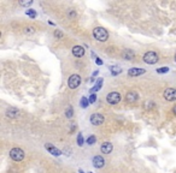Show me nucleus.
<instances>
[{"instance_id":"1","label":"nucleus","mask_w":176,"mask_h":173,"mask_svg":"<svg viewBox=\"0 0 176 173\" xmlns=\"http://www.w3.org/2000/svg\"><path fill=\"white\" fill-rule=\"evenodd\" d=\"M93 36L95 40H98V41L105 42L106 40L109 39V33H107V30L104 29L103 27H96L93 30Z\"/></svg>"},{"instance_id":"2","label":"nucleus","mask_w":176,"mask_h":173,"mask_svg":"<svg viewBox=\"0 0 176 173\" xmlns=\"http://www.w3.org/2000/svg\"><path fill=\"white\" fill-rule=\"evenodd\" d=\"M10 156L15 161H22L24 159V151L21 148H13L10 150Z\"/></svg>"},{"instance_id":"3","label":"nucleus","mask_w":176,"mask_h":173,"mask_svg":"<svg viewBox=\"0 0 176 173\" xmlns=\"http://www.w3.org/2000/svg\"><path fill=\"white\" fill-rule=\"evenodd\" d=\"M144 62L145 63H147V64H150V65H153V64H156L158 62V54L156 53V52H147V53H145V55H144Z\"/></svg>"},{"instance_id":"4","label":"nucleus","mask_w":176,"mask_h":173,"mask_svg":"<svg viewBox=\"0 0 176 173\" xmlns=\"http://www.w3.org/2000/svg\"><path fill=\"white\" fill-rule=\"evenodd\" d=\"M81 84V76L80 75H71L69 81H68V85L70 89H76Z\"/></svg>"},{"instance_id":"5","label":"nucleus","mask_w":176,"mask_h":173,"mask_svg":"<svg viewBox=\"0 0 176 173\" xmlns=\"http://www.w3.org/2000/svg\"><path fill=\"white\" fill-rule=\"evenodd\" d=\"M106 100L110 105H117L121 101V94L116 93V91H112V93H110L106 96Z\"/></svg>"},{"instance_id":"6","label":"nucleus","mask_w":176,"mask_h":173,"mask_svg":"<svg viewBox=\"0 0 176 173\" xmlns=\"http://www.w3.org/2000/svg\"><path fill=\"white\" fill-rule=\"evenodd\" d=\"M104 120H105L104 116L100 114V113H94V114L91 116V123H92V125H95V126L101 125L104 123Z\"/></svg>"},{"instance_id":"7","label":"nucleus","mask_w":176,"mask_h":173,"mask_svg":"<svg viewBox=\"0 0 176 173\" xmlns=\"http://www.w3.org/2000/svg\"><path fill=\"white\" fill-rule=\"evenodd\" d=\"M164 99L167 101H174L176 100V89L174 88H168L164 91Z\"/></svg>"},{"instance_id":"8","label":"nucleus","mask_w":176,"mask_h":173,"mask_svg":"<svg viewBox=\"0 0 176 173\" xmlns=\"http://www.w3.org/2000/svg\"><path fill=\"white\" fill-rule=\"evenodd\" d=\"M45 148L48 150V153L50 154H52L53 156H59V155H62V151L58 149V148H56L53 144H51V143H46L45 144Z\"/></svg>"},{"instance_id":"9","label":"nucleus","mask_w":176,"mask_h":173,"mask_svg":"<svg viewBox=\"0 0 176 173\" xmlns=\"http://www.w3.org/2000/svg\"><path fill=\"white\" fill-rule=\"evenodd\" d=\"M19 114H21L19 109H17L15 107H10L6 109V117L7 118H17V117H19Z\"/></svg>"},{"instance_id":"10","label":"nucleus","mask_w":176,"mask_h":173,"mask_svg":"<svg viewBox=\"0 0 176 173\" xmlns=\"http://www.w3.org/2000/svg\"><path fill=\"white\" fill-rule=\"evenodd\" d=\"M93 165H94V167H96V168H101V167H104V165H105V160H104V158L100 156V155L94 156V158H93Z\"/></svg>"},{"instance_id":"11","label":"nucleus","mask_w":176,"mask_h":173,"mask_svg":"<svg viewBox=\"0 0 176 173\" xmlns=\"http://www.w3.org/2000/svg\"><path fill=\"white\" fill-rule=\"evenodd\" d=\"M112 149H113V146L110 143V142H104L100 147V150H101L103 154H110L112 151Z\"/></svg>"},{"instance_id":"12","label":"nucleus","mask_w":176,"mask_h":173,"mask_svg":"<svg viewBox=\"0 0 176 173\" xmlns=\"http://www.w3.org/2000/svg\"><path fill=\"white\" fill-rule=\"evenodd\" d=\"M145 72H146V71H145L144 69L133 67V69H130V70L128 71V75H129L130 77H138V76H140V75H144Z\"/></svg>"},{"instance_id":"13","label":"nucleus","mask_w":176,"mask_h":173,"mask_svg":"<svg viewBox=\"0 0 176 173\" xmlns=\"http://www.w3.org/2000/svg\"><path fill=\"white\" fill-rule=\"evenodd\" d=\"M73 54H74L75 57H77V58L83 57V55H84V48H83L82 46H75V47L73 48Z\"/></svg>"},{"instance_id":"14","label":"nucleus","mask_w":176,"mask_h":173,"mask_svg":"<svg viewBox=\"0 0 176 173\" xmlns=\"http://www.w3.org/2000/svg\"><path fill=\"white\" fill-rule=\"evenodd\" d=\"M138 94L135 93V91H129L128 94L125 95V101L127 102H129V104H133V102H135L136 100H138Z\"/></svg>"},{"instance_id":"15","label":"nucleus","mask_w":176,"mask_h":173,"mask_svg":"<svg viewBox=\"0 0 176 173\" xmlns=\"http://www.w3.org/2000/svg\"><path fill=\"white\" fill-rule=\"evenodd\" d=\"M122 58L125 59V60H132L134 58V52L130 49H125L122 52Z\"/></svg>"},{"instance_id":"16","label":"nucleus","mask_w":176,"mask_h":173,"mask_svg":"<svg viewBox=\"0 0 176 173\" xmlns=\"http://www.w3.org/2000/svg\"><path fill=\"white\" fill-rule=\"evenodd\" d=\"M103 82H104L103 78H99V79H98V81H96V83L94 84V87L91 89V93H92V94H95V91L100 90L101 87H103Z\"/></svg>"},{"instance_id":"17","label":"nucleus","mask_w":176,"mask_h":173,"mask_svg":"<svg viewBox=\"0 0 176 173\" xmlns=\"http://www.w3.org/2000/svg\"><path fill=\"white\" fill-rule=\"evenodd\" d=\"M110 70H111V75L112 76H117V75H120L122 72V69L120 66H111Z\"/></svg>"},{"instance_id":"18","label":"nucleus","mask_w":176,"mask_h":173,"mask_svg":"<svg viewBox=\"0 0 176 173\" xmlns=\"http://www.w3.org/2000/svg\"><path fill=\"white\" fill-rule=\"evenodd\" d=\"M89 104H91V102H89V99H87V97H84V96L81 99V107H82V108H87L88 106H89Z\"/></svg>"},{"instance_id":"19","label":"nucleus","mask_w":176,"mask_h":173,"mask_svg":"<svg viewBox=\"0 0 176 173\" xmlns=\"http://www.w3.org/2000/svg\"><path fill=\"white\" fill-rule=\"evenodd\" d=\"M95 142H96V137H95V136H93V135L87 138V144H88V146H93V144L95 143Z\"/></svg>"},{"instance_id":"20","label":"nucleus","mask_w":176,"mask_h":173,"mask_svg":"<svg viewBox=\"0 0 176 173\" xmlns=\"http://www.w3.org/2000/svg\"><path fill=\"white\" fill-rule=\"evenodd\" d=\"M65 116L68 117V118H71L73 116H74V111H73V107L71 106H69L66 108V111H65Z\"/></svg>"},{"instance_id":"21","label":"nucleus","mask_w":176,"mask_h":173,"mask_svg":"<svg viewBox=\"0 0 176 173\" xmlns=\"http://www.w3.org/2000/svg\"><path fill=\"white\" fill-rule=\"evenodd\" d=\"M77 144H79L80 147L83 146V136H82L81 132H79V134H77Z\"/></svg>"},{"instance_id":"22","label":"nucleus","mask_w":176,"mask_h":173,"mask_svg":"<svg viewBox=\"0 0 176 173\" xmlns=\"http://www.w3.org/2000/svg\"><path fill=\"white\" fill-rule=\"evenodd\" d=\"M25 13H27L29 17H32V18H35V17H36V12L34 11V10H32V8L27 10V11H25Z\"/></svg>"},{"instance_id":"23","label":"nucleus","mask_w":176,"mask_h":173,"mask_svg":"<svg viewBox=\"0 0 176 173\" xmlns=\"http://www.w3.org/2000/svg\"><path fill=\"white\" fill-rule=\"evenodd\" d=\"M24 33L25 34H34L35 33V29L33 27H27L25 30H24Z\"/></svg>"},{"instance_id":"24","label":"nucleus","mask_w":176,"mask_h":173,"mask_svg":"<svg viewBox=\"0 0 176 173\" xmlns=\"http://www.w3.org/2000/svg\"><path fill=\"white\" fill-rule=\"evenodd\" d=\"M168 71H169V67L164 66V67H161V69H158V70H157V72H158V74H167Z\"/></svg>"},{"instance_id":"25","label":"nucleus","mask_w":176,"mask_h":173,"mask_svg":"<svg viewBox=\"0 0 176 173\" xmlns=\"http://www.w3.org/2000/svg\"><path fill=\"white\" fill-rule=\"evenodd\" d=\"M54 36L57 39H62L63 37V33L61 32V30H56V32H54Z\"/></svg>"},{"instance_id":"26","label":"nucleus","mask_w":176,"mask_h":173,"mask_svg":"<svg viewBox=\"0 0 176 173\" xmlns=\"http://www.w3.org/2000/svg\"><path fill=\"white\" fill-rule=\"evenodd\" d=\"M96 101V95L95 94H91V96H89V102L91 104H94Z\"/></svg>"},{"instance_id":"27","label":"nucleus","mask_w":176,"mask_h":173,"mask_svg":"<svg viewBox=\"0 0 176 173\" xmlns=\"http://www.w3.org/2000/svg\"><path fill=\"white\" fill-rule=\"evenodd\" d=\"M32 4H33L32 0H30V1H21V3H19V5H21V6H30Z\"/></svg>"},{"instance_id":"28","label":"nucleus","mask_w":176,"mask_h":173,"mask_svg":"<svg viewBox=\"0 0 176 173\" xmlns=\"http://www.w3.org/2000/svg\"><path fill=\"white\" fill-rule=\"evenodd\" d=\"M144 106H145V107H146V108H151V107H152V106H156V105H154V104H153V102H146V104H145V105H144Z\"/></svg>"},{"instance_id":"29","label":"nucleus","mask_w":176,"mask_h":173,"mask_svg":"<svg viewBox=\"0 0 176 173\" xmlns=\"http://www.w3.org/2000/svg\"><path fill=\"white\" fill-rule=\"evenodd\" d=\"M98 74H99V72H98V70H96V71H94V72H93V75H92V78H91V81H92V82H93V81L95 79V77L98 76Z\"/></svg>"},{"instance_id":"30","label":"nucleus","mask_w":176,"mask_h":173,"mask_svg":"<svg viewBox=\"0 0 176 173\" xmlns=\"http://www.w3.org/2000/svg\"><path fill=\"white\" fill-rule=\"evenodd\" d=\"M95 63H96L98 65H103V60H101L100 58H96V59H95Z\"/></svg>"},{"instance_id":"31","label":"nucleus","mask_w":176,"mask_h":173,"mask_svg":"<svg viewBox=\"0 0 176 173\" xmlns=\"http://www.w3.org/2000/svg\"><path fill=\"white\" fill-rule=\"evenodd\" d=\"M172 111H174V114H175V116H176V106H175V107H174V109H172Z\"/></svg>"},{"instance_id":"32","label":"nucleus","mask_w":176,"mask_h":173,"mask_svg":"<svg viewBox=\"0 0 176 173\" xmlns=\"http://www.w3.org/2000/svg\"><path fill=\"white\" fill-rule=\"evenodd\" d=\"M79 172H80V173H84V172H83V171H82V169H80V171H79Z\"/></svg>"},{"instance_id":"33","label":"nucleus","mask_w":176,"mask_h":173,"mask_svg":"<svg viewBox=\"0 0 176 173\" xmlns=\"http://www.w3.org/2000/svg\"><path fill=\"white\" fill-rule=\"evenodd\" d=\"M175 62H176V55H175Z\"/></svg>"}]
</instances>
